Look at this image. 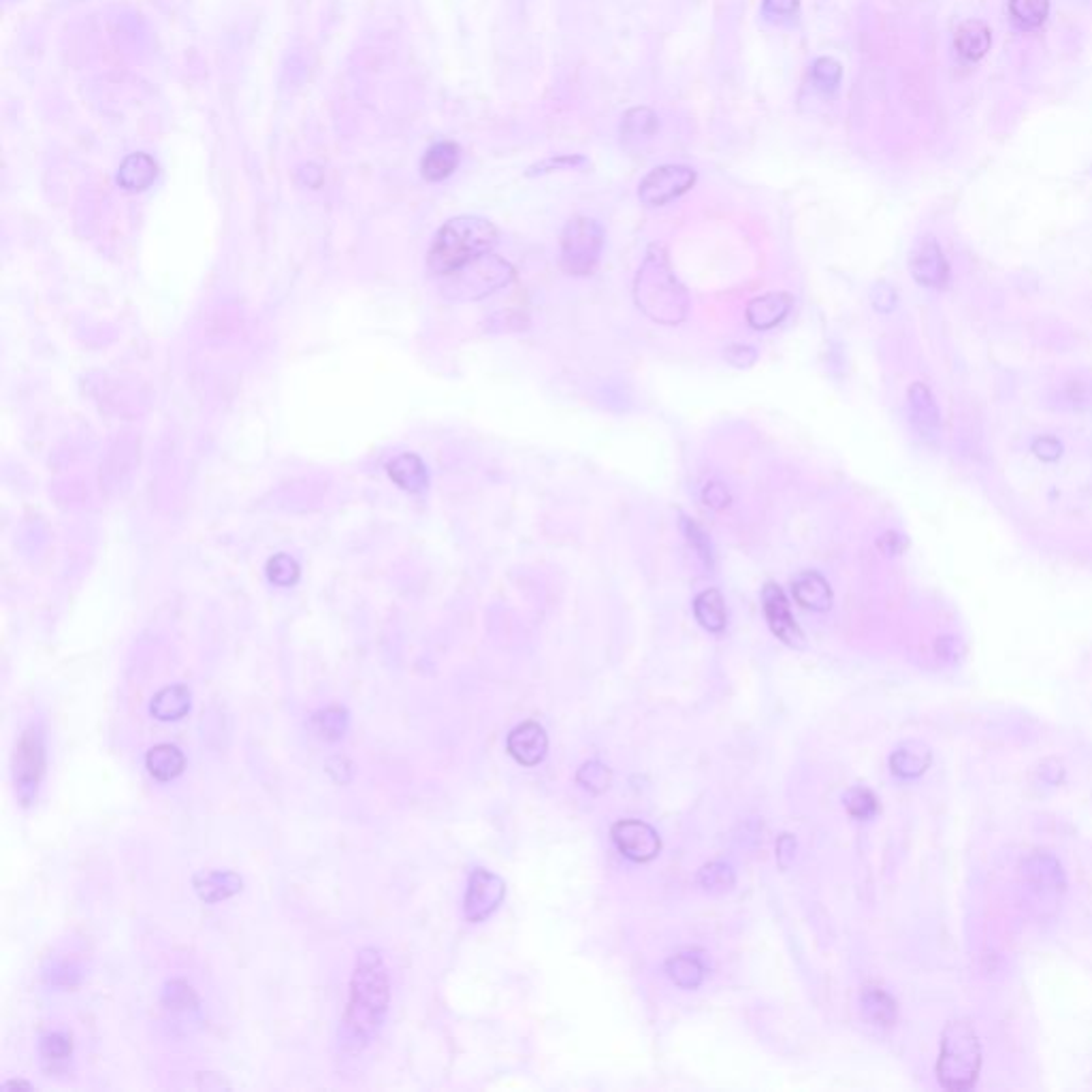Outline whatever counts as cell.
I'll list each match as a JSON object with an SVG mask.
<instances>
[{
	"label": "cell",
	"mask_w": 1092,
	"mask_h": 1092,
	"mask_svg": "<svg viewBox=\"0 0 1092 1092\" xmlns=\"http://www.w3.org/2000/svg\"><path fill=\"white\" fill-rule=\"evenodd\" d=\"M391 1003V978L384 956L376 948H363L356 954L350 978V994L339 1026V1045L356 1054L380 1033Z\"/></svg>",
	"instance_id": "obj_1"
},
{
	"label": "cell",
	"mask_w": 1092,
	"mask_h": 1092,
	"mask_svg": "<svg viewBox=\"0 0 1092 1092\" xmlns=\"http://www.w3.org/2000/svg\"><path fill=\"white\" fill-rule=\"evenodd\" d=\"M636 306L660 325H679L690 312V297L675 276L664 246L651 244L634 282Z\"/></svg>",
	"instance_id": "obj_2"
},
{
	"label": "cell",
	"mask_w": 1092,
	"mask_h": 1092,
	"mask_svg": "<svg viewBox=\"0 0 1092 1092\" xmlns=\"http://www.w3.org/2000/svg\"><path fill=\"white\" fill-rule=\"evenodd\" d=\"M496 244V224L481 216H459L438 231L427 254V265L431 274L444 278L470 261L485 257Z\"/></svg>",
	"instance_id": "obj_3"
},
{
	"label": "cell",
	"mask_w": 1092,
	"mask_h": 1092,
	"mask_svg": "<svg viewBox=\"0 0 1092 1092\" xmlns=\"http://www.w3.org/2000/svg\"><path fill=\"white\" fill-rule=\"evenodd\" d=\"M982 1067V1048L976 1028L969 1020H954L944 1030L937 1065L939 1082L948 1090H969L976 1084Z\"/></svg>",
	"instance_id": "obj_4"
},
{
	"label": "cell",
	"mask_w": 1092,
	"mask_h": 1092,
	"mask_svg": "<svg viewBox=\"0 0 1092 1092\" xmlns=\"http://www.w3.org/2000/svg\"><path fill=\"white\" fill-rule=\"evenodd\" d=\"M45 766H48V754H45L43 726L30 724L20 732L18 741H15L11 764L15 796H18L22 806H30L37 800L45 776Z\"/></svg>",
	"instance_id": "obj_5"
},
{
	"label": "cell",
	"mask_w": 1092,
	"mask_h": 1092,
	"mask_svg": "<svg viewBox=\"0 0 1092 1092\" xmlns=\"http://www.w3.org/2000/svg\"><path fill=\"white\" fill-rule=\"evenodd\" d=\"M604 229L593 218L578 216L561 233V265L572 276H589L600 263Z\"/></svg>",
	"instance_id": "obj_6"
},
{
	"label": "cell",
	"mask_w": 1092,
	"mask_h": 1092,
	"mask_svg": "<svg viewBox=\"0 0 1092 1092\" xmlns=\"http://www.w3.org/2000/svg\"><path fill=\"white\" fill-rule=\"evenodd\" d=\"M444 278L451 280L453 293L457 297L481 299L504 289L506 284H511L515 280V269L508 261L493 257V254H485V257L470 261L468 265H463L457 272Z\"/></svg>",
	"instance_id": "obj_7"
},
{
	"label": "cell",
	"mask_w": 1092,
	"mask_h": 1092,
	"mask_svg": "<svg viewBox=\"0 0 1092 1092\" xmlns=\"http://www.w3.org/2000/svg\"><path fill=\"white\" fill-rule=\"evenodd\" d=\"M696 171L685 164H664L653 169L638 186V199L647 207H660L683 197L696 184Z\"/></svg>",
	"instance_id": "obj_8"
},
{
	"label": "cell",
	"mask_w": 1092,
	"mask_h": 1092,
	"mask_svg": "<svg viewBox=\"0 0 1092 1092\" xmlns=\"http://www.w3.org/2000/svg\"><path fill=\"white\" fill-rule=\"evenodd\" d=\"M506 896L504 879L487 869H476L470 875L463 914L468 922H483L496 911Z\"/></svg>",
	"instance_id": "obj_9"
},
{
	"label": "cell",
	"mask_w": 1092,
	"mask_h": 1092,
	"mask_svg": "<svg viewBox=\"0 0 1092 1092\" xmlns=\"http://www.w3.org/2000/svg\"><path fill=\"white\" fill-rule=\"evenodd\" d=\"M612 841L625 858L634 862H651L662 849L657 832L640 819H621L612 826Z\"/></svg>",
	"instance_id": "obj_10"
},
{
	"label": "cell",
	"mask_w": 1092,
	"mask_h": 1092,
	"mask_svg": "<svg viewBox=\"0 0 1092 1092\" xmlns=\"http://www.w3.org/2000/svg\"><path fill=\"white\" fill-rule=\"evenodd\" d=\"M762 606H764V615L772 634L783 640L787 647L802 649L804 634L800 632L794 615H791L783 589L776 582H766L764 589H762Z\"/></svg>",
	"instance_id": "obj_11"
},
{
	"label": "cell",
	"mask_w": 1092,
	"mask_h": 1092,
	"mask_svg": "<svg viewBox=\"0 0 1092 1092\" xmlns=\"http://www.w3.org/2000/svg\"><path fill=\"white\" fill-rule=\"evenodd\" d=\"M548 750L546 732L541 724L526 722L508 735V752L523 766H536L545 760Z\"/></svg>",
	"instance_id": "obj_12"
},
{
	"label": "cell",
	"mask_w": 1092,
	"mask_h": 1092,
	"mask_svg": "<svg viewBox=\"0 0 1092 1092\" xmlns=\"http://www.w3.org/2000/svg\"><path fill=\"white\" fill-rule=\"evenodd\" d=\"M911 274L924 287L937 289L948 282V261L935 239H924L914 250V254H911Z\"/></svg>",
	"instance_id": "obj_13"
},
{
	"label": "cell",
	"mask_w": 1092,
	"mask_h": 1092,
	"mask_svg": "<svg viewBox=\"0 0 1092 1092\" xmlns=\"http://www.w3.org/2000/svg\"><path fill=\"white\" fill-rule=\"evenodd\" d=\"M192 888L207 905L227 901L244 890V881L233 871H199L192 877Z\"/></svg>",
	"instance_id": "obj_14"
},
{
	"label": "cell",
	"mask_w": 1092,
	"mask_h": 1092,
	"mask_svg": "<svg viewBox=\"0 0 1092 1092\" xmlns=\"http://www.w3.org/2000/svg\"><path fill=\"white\" fill-rule=\"evenodd\" d=\"M791 310V297L787 293H768L752 299L747 304V323H750L758 331H768V328L779 325Z\"/></svg>",
	"instance_id": "obj_15"
},
{
	"label": "cell",
	"mask_w": 1092,
	"mask_h": 1092,
	"mask_svg": "<svg viewBox=\"0 0 1092 1092\" xmlns=\"http://www.w3.org/2000/svg\"><path fill=\"white\" fill-rule=\"evenodd\" d=\"M791 593H794V600L806 610L826 612L832 606V589L828 580L815 570L800 572L791 580Z\"/></svg>",
	"instance_id": "obj_16"
},
{
	"label": "cell",
	"mask_w": 1092,
	"mask_h": 1092,
	"mask_svg": "<svg viewBox=\"0 0 1092 1092\" xmlns=\"http://www.w3.org/2000/svg\"><path fill=\"white\" fill-rule=\"evenodd\" d=\"M145 768L160 783H169L177 779L186 768V756L179 747L171 743L154 745L152 750L145 754Z\"/></svg>",
	"instance_id": "obj_17"
},
{
	"label": "cell",
	"mask_w": 1092,
	"mask_h": 1092,
	"mask_svg": "<svg viewBox=\"0 0 1092 1092\" xmlns=\"http://www.w3.org/2000/svg\"><path fill=\"white\" fill-rule=\"evenodd\" d=\"M192 694L188 685L175 683L162 687L158 694H154L152 702H149V713L158 722H177L190 711Z\"/></svg>",
	"instance_id": "obj_18"
},
{
	"label": "cell",
	"mask_w": 1092,
	"mask_h": 1092,
	"mask_svg": "<svg viewBox=\"0 0 1092 1092\" xmlns=\"http://www.w3.org/2000/svg\"><path fill=\"white\" fill-rule=\"evenodd\" d=\"M990 43H992L990 28L980 20L965 22L959 30H956V37H954L956 54H959L965 63H978V60H982L985 54H988Z\"/></svg>",
	"instance_id": "obj_19"
},
{
	"label": "cell",
	"mask_w": 1092,
	"mask_h": 1092,
	"mask_svg": "<svg viewBox=\"0 0 1092 1092\" xmlns=\"http://www.w3.org/2000/svg\"><path fill=\"white\" fill-rule=\"evenodd\" d=\"M391 481L408 493H423L429 485V474L423 459L414 453H403L386 466Z\"/></svg>",
	"instance_id": "obj_20"
},
{
	"label": "cell",
	"mask_w": 1092,
	"mask_h": 1092,
	"mask_svg": "<svg viewBox=\"0 0 1092 1092\" xmlns=\"http://www.w3.org/2000/svg\"><path fill=\"white\" fill-rule=\"evenodd\" d=\"M158 175V167L152 156L143 152L130 154L122 160L117 169V184L130 192H141L154 184Z\"/></svg>",
	"instance_id": "obj_21"
},
{
	"label": "cell",
	"mask_w": 1092,
	"mask_h": 1092,
	"mask_svg": "<svg viewBox=\"0 0 1092 1092\" xmlns=\"http://www.w3.org/2000/svg\"><path fill=\"white\" fill-rule=\"evenodd\" d=\"M461 149L453 141H440L427 149L421 160V175L427 182H442L459 167Z\"/></svg>",
	"instance_id": "obj_22"
},
{
	"label": "cell",
	"mask_w": 1092,
	"mask_h": 1092,
	"mask_svg": "<svg viewBox=\"0 0 1092 1092\" xmlns=\"http://www.w3.org/2000/svg\"><path fill=\"white\" fill-rule=\"evenodd\" d=\"M694 615L707 632L720 634L728 625V610L720 589H707L694 600Z\"/></svg>",
	"instance_id": "obj_23"
},
{
	"label": "cell",
	"mask_w": 1092,
	"mask_h": 1092,
	"mask_svg": "<svg viewBox=\"0 0 1092 1092\" xmlns=\"http://www.w3.org/2000/svg\"><path fill=\"white\" fill-rule=\"evenodd\" d=\"M909 408H911V421L920 429V433H935L939 427V410L935 406V399L929 388L924 384H914L909 391Z\"/></svg>",
	"instance_id": "obj_24"
},
{
	"label": "cell",
	"mask_w": 1092,
	"mask_h": 1092,
	"mask_svg": "<svg viewBox=\"0 0 1092 1092\" xmlns=\"http://www.w3.org/2000/svg\"><path fill=\"white\" fill-rule=\"evenodd\" d=\"M929 764H931V752H929V747L922 745V743L903 745L899 752H894V756L890 760V766H892L894 774L905 776V779H914V776H920L926 768H929Z\"/></svg>",
	"instance_id": "obj_25"
},
{
	"label": "cell",
	"mask_w": 1092,
	"mask_h": 1092,
	"mask_svg": "<svg viewBox=\"0 0 1092 1092\" xmlns=\"http://www.w3.org/2000/svg\"><path fill=\"white\" fill-rule=\"evenodd\" d=\"M666 974L679 988L694 990L705 980V965L694 954H677L666 963Z\"/></svg>",
	"instance_id": "obj_26"
},
{
	"label": "cell",
	"mask_w": 1092,
	"mask_h": 1092,
	"mask_svg": "<svg viewBox=\"0 0 1092 1092\" xmlns=\"http://www.w3.org/2000/svg\"><path fill=\"white\" fill-rule=\"evenodd\" d=\"M312 728L317 735L328 743L343 739L348 730V711L343 707H327L312 715Z\"/></svg>",
	"instance_id": "obj_27"
},
{
	"label": "cell",
	"mask_w": 1092,
	"mask_h": 1092,
	"mask_svg": "<svg viewBox=\"0 0 1092 1092\" xmlns=\"http://www.w3.org/2000/svg\"><path fill=\"white\" fill-rule=\"evenodd\" d=\"M39 1054L43 1067L52 1065V1071L65 1067L73 1056V1039L67 1033H50L41 1037Z\"/></svg>",
	"instance_id": "obj_28"
},
{
	"label": "cell",
	"mask_w": 1092,
	"mask_h": 1092,
	"mask_svg": "<svg viewBox=\"0 0 1092 1092\" xmlns=\"http://www.w3.org/2000/svg\"><path fill=\"white\" fill-rule=\"evenodd\" d=\"M862 1011L873 1024L890 1026L896 1018V1003L884 990L869 988L862 994Z\"/></svg>",
	"instance_id": "obj_29"
},
{
	"label": "cell",
	"mask_w": 1092,
	"mask_h": 1092,
	"mask_svg": "<svg viewBox=\"0 0 1092 1092\" xmlns=\"http://www.w3.org/2000/svg\"><path fill=\"white\" fill-rule=\"evenodd\" d=\"M1009 11L1018 26L1039 28L1050 13V0H1009Z\"/></svg>",
	"instance_id": "obj_30"
},
{
	"label": "cell",
	"mask_w": 1092,
	"mask_h": 1092,
	"mask_svg": "<svg viewBox=\"0 0 1092 1092\" xmlns=\"http://www.w3.org/2000/svg\"><path fill=\"white\" fill-rule=\"evenodd\" d=\"M660 128L657 115L647 108H636L625 113L623 134L625 139H649Z\"/></svg>",
	"instance_id": "obj_31"
},
{
	"label": "cell",
	"mask_w": 1092,
	"mask_h": 1092,
	"mask_svg": "<svg viewBox=\"0 0 1092 1092\" xmlns=\"http://www.w3.org/2000/svg\"><path fill=\"white\" fill-rule=\"evenodd\" d=\"M841 78H843V69L834 58H819L811 67V80L819 93L824 95H832L834 90L839 88Z\"/></svg>",
	"instance_id": "obj_32"
},
{
	"label": "cell",
	"mask_w": 1092,
	"mask_h": 1092,
	"mask_svg": "<svg viewBox=\"0 0 1092 1092\" xmlns=\"http://www.w3.org/2000/svg\"><path fill=\"white\" fill-rule=\"evenodd\" d=\"M698 884L711 894H724L735 886V873H732L730 866L713 862L698 873Z\"/></svg>",
	"instance_id": "obj_33"
},
{
	"label": "cell",
	"mask_w": 1092,
	"mask_h": 1092,
	"mask_svg": "<svg viewBox=\"0 0 1092 1092\" xmlns=\"http://www.w3.org/2000/svg\"><path fill=\"white\" fill-rule=\"evenodd\" d=\"M299 574H302L299 563L291 555H284V552L272 557L267 563V578L278 587H293L299 580Z\"/></svg>",
	"instance_id": "obj_34"
},
{
	"label": "cell",
	"mask_w": 1092,
	"mask_h": 1092,
	"mask_svg": "<svg viewBox=\"0 0 1092 1092\" xmlns=\"http://www.w3.org/2000/svg\"><path fill=\"white\" fill-rule=\"evenodd\" d=\"M576 781L585 789L593 791V794H602V791L610 787L612 774L604 764H600V762H587V764H582L580 770L576 772Z\"/></svg>",
	"instance_id": "obj_35"
},
{
	"label": "cell",
	"mask_w": 1092,
	"mask_h": 1092,
	"mask_svg": "<svg viewBox=\"0 0 1092 1092\" xmlns=\"http://www.w3.org/2000/svg\"><path fill=\"white\" fill-rule=\"evenodd\" d=\"M162 1000L169 1009L182 1011V1009H190V1007L197 1005V994H194V990L190 988L186 982L173 980L171 983H167V988H164Z\"/></svg>",
	"instance_id": "obj_36"
},
{
	"label": "cell",
	"mask_w": 1092,
	"mask_h": 1092,
	"mask_svg": "<svg viewBox=\"0 0 1092 1092\" xmlns=\"http://www.w3.org/2000/svg\"><path fill=\"white\" fill-rule=\"evenodd\" d=\"M681 530L687 538V543H690V546L698 552V557L702 559V563H705L707 567H713L715 557H713V548H711L707 534L702 532L692 519H685V517H681Z\"/></svg>",
	"instance_id": "obj_37"
},
{
	"label": "cell",
	"mask_w": 1092,
	"mask_h": 1092,
	"mask_svg": "<svg viewBox=\"0 0 1092 1092\" xmlns=\"http://www.w3.org/2000/svg\"><path fill=\"white\" fill-rule=\"evenodd\" d=\"M847 811L858 819H869L877 811V798L866 787H854L845 794Z\"/></svg>",
	"instance_id": "obj_38"
},
{
	"label": "cell",
	"mask_w": 1092,
	"mask_h": 1092,
	"mask_svg": "<svg viewBox=\"0 0 1092 1092\" xmlns=\"http://www.w3.org/2000/svg\"><path fill=\"white\" fill-rule=\"evenodd\" d=\"M800 7V0H762V11L770 20L794 18Z\"/></svg>",
	"instance_id": "obj_39"
},
{
	"label": "cell",
	"mask_w": 1092,
	"mask_h": 1092,
	"mask_svg": "<svg viewBox=\"0 0 1092 1092\" xmlns=\"http://www.w3.org/2000/svg\"><path fill=\"white\" fill-rule=\"evenodd\" d=\"M724 356H726V361H728L732 367H737V369H750V367L758 361V352H756V348H752V346H743V343H735V346H728L726 352H724Z\"/></svg>",
	"instance_id": "obj_40"
},
{
	"label": "cell",
	"mask_w": 1092,
	"mask_h": 1092,
	"mask_svg": "<svg viewBox=\"0 0 1092 1092\" xmlns=\"http://www.w3.org/2000/svg\"><path fill=\"white\" fill-rule=\"evenodd\" d=\"M702 500L713 511H726L732 502V496L722 483H707V487L702 489Z\"/></svg>",
	"instance_id": "obj_41"
},
{
	"label": "cell",
	"mask_w": 1092,
	"mask_h": 1092,
	"mask_svg": "<svg viewBox=\"0 0 1092 1092\" xmlns=\"http://www.w3.org/2000/svg\"><path fill=\"white\" fill-rule=\"evenodd\" d=\"M585 162V158L582 156H559V158H548L541 164H536V167L530 171V173H546V171H552V169H561V167H576V164H582Z\"/></svg>",
	"instance_id": "obj_42"
},
{
	"label": "cell",
	"mask_w": 1092,
	"mask_h": 1092,
	"mask_svg": "<svg viewBox=\"0 0 1092 1092\" xmlns=\"http://www.w3.org/2000/svg\"><path fill=\"white\" fill-rule=\"evenodd\" d=\"M794 849H796V841L791 839L789 834H783L781 839H779V843H776V858H779V864L783 866V869L787 866V860H785V858L794 856Z\"/></svg>",
	"instance_id": "obj_43"
},
{
	"label": "cell",
	"mask_w": 1092,
	"mask_h": 1092,
	"mask_svg": "<svg viewBox=\"0 0 1092 1092\" xmlns=\"http://www.w3.org/2000/svg\"><path fill=\"white\" fill-rule=\"evenodd\" d=\"M0 1090H3V1092H9V1090H33V1084H28V1082H22V1080H20V1082H15V1080H11V1082L3 1084V1088H0Z\"/></svg>",
	"instance_id": "obj_44"
}]
</instances>
